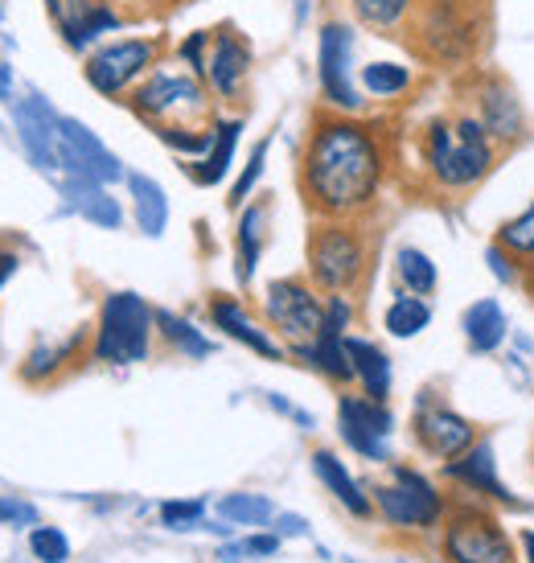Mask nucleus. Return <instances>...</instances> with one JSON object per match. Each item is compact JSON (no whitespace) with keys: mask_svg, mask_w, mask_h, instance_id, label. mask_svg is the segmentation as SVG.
Returning <instances> with one entry per match:
<instances>
[{"mask_svg":"<svg viewBox=\"0 0 534 563\" xmlns=\"http://www.w3.org/2000/svg\"><path fill=\"white\" fill-rule=\"evenodd\" d=\"M486 264L493 272V280L502 284V288H522V276H526V260H519L510 247H502L498 239L486 247Z\"/></svg>","mask_w":534,"mask_h":563,"instance_id":"obj_41","label":"nucleus"},{"mask_svg":"<svg viewBox=\"0 0 534 563\" xmlns=\"http://www.w3.org/2000/svg\"><path fill=\"white\" fill-rule=\"evenodd\" d=\"M519 543H522V560L534 563V531H519Z\"/></svg>","mask_w":534,"mask_h":563,"instance_id":"obj_47","label":"nucleus"},{"mask_svg":"<svg viewBox=\"0 0 534 563\" xmlns=\"http://www.w3.org/2000/svg\"><path fill=\"white\" fill-rule=\"evenodd\" d=\"M267 214H271V206L267 198H255L238 210V227H235V276L238 284L247 288L255 280V267H259V255H264V243H267Z\"/></svg>","mask_w":534,"mask_h":563,"instance_id":"obj_26","label":"nucleus"},{"mask_svg":"<svg viewBox=\"0 0 534 563\" xmlns=\"http://www.w3.org/2000/svg\"><path fill=\"white\" fill-rule=\"evenodd\" d=\"M157 338L169 345L174 354H181V358L202 362V358L214 354V342H210V338H205L202 329L193 325L189 317L174 313V309H157Z\"/></svg>","mask_w":534,"mask_h":563,"instance_id":"obj_30","label":"nucleus"},{"mask_svg":"<svg viewBox=\"0 0 534 563\" xmlns=\"http://www.w3.org/2000/svg\"><path fill=\"white\" fill-rule=\"evenodd\" d=\"M214 515L231 527H267L276 518V501L264 494H226V498H219Z\"/></svg>","mask_w":534,"mask_h":563,"instance_id":"obj_34","label":"nucleus"},{"mask_svg":"<svg viewBox=\"0 0 534 563\" xmlns=\"http://www.w3.org/2000/svg\"><path fill=\"white\" fill-rule=\"evenodd\" d=\"M346 350H349V362H354V383L361 387V395H370L378 404H387L391 399V387H394V375H391V354L382 350L378 342L370 338H346Z\"/></svg>","mask_w":534,"mask_h":563,"instance_id":"obj_27","label":"nucleus"},{"mask_svg":"<svg viewBox=\"0 0 534 563\" xmlns=\"http://www.w3.org/2000/svg\"><path fill=\"white\" fill-rule=\"evenodd\" d=\"M391 177V148L375 124L342 111L313 115L300 153V198L313 219H366Z\"/></svg>","mask_w":534,"mask_h":563,"instance_id":"obj_1","label":"nucleus"},{"mask_svg":"<svg viewBox=\"0 0 534 563\" xmlns=\"http://www.w3.org/2000/svg\"><path fill=\"white\" fill-rule=\"evenodd\" d=\"M337 432L349 453H358L370 465H391V432L394 411L370 395H342L337 399Z\"/></svg>","mask_w":534,"mask_h":563,"instance_id":"obj_13","label":"nucleus"},{"mask_svg":"<svg viewBox=\"0 0 534 563\" xmlns=\"http://www.w3.org/2000/svg\"><path fill=\"white\" fill-rule=\"evenodd\" d=\"M210 37L214 33L210 30H193V33H186L181 42H177V63L181 66H189L198 79H205V58H210Z\"/></svg>","mask_w":534,"mask_h":563,"instance_id":"obj_42","label":"nucleus"},{"mask_svg":"<svg viewBox=\"0 0 534 563\" xmlns=\"http://www.w3.org/2000/svg\"><path fill=\"white\" fill-rule=\"evenodd\" d=\"M309 280L325 297H354L375 264V235L361 219H313L309 231Z\"/></svg>","mask_w":534,"mask_h":563,"instance_id":"obj_3","label":"nucleus"},{"mask_svg":"<svg viewBox=\"0 0 534 563\" xmlns=\"http://www.w3.org/2000/svg\"><path fill=\"white\" fill-rule=\"evenodd\" d=\"M264 321L288 350L313 342L325 321V292L309 276H280L264 288Z\"/></svg>","mask_w":534,"mask_h":563,"instance_id":"obj_10","label":"nucleus"},{"mask_svg":"<svg viewBox=\"0 0 534 563\" xmlns=\"http://www.w3.org/2000/svg\"><path fill=\"white\" fill-rule=\"evenodd\" d=\"M316 82L330 111L358 115L366 108V91L354 82V25L325 21L316 33Z\"/></svg>","mask_w":534,"mask_h":563,"instance_id":"obj_11","label":"nucleus"},{"mask_svg":"<svg viewBox=\"0 0 534 563\" xmlns=\"http://www.w3.org/2000/svg\"><path fill=\"white\" fill-rule=\"evenodd\" d=\"M486 0H420L411 13V46L432 66H460L469 63L477 46L486 42L481 25Z\"/></svg>","mask_w":534,"mask_h":563,"instance_id":"obj_4","label":"nucleus"},{"mask_svg":"<svg viewBox=\"0 0 534 563\" xmlns=\"http://www.w3.org/2000/svg\"><path fill=\"white\" fill-rule=\"evenodd\" d=\"M420 157H424L427 181L441 194H469L498 169L502 148L486 132V124L460 111V115H441L420 132Z\"/></svg>","mask_w":534,"mask_h":563,"instance_id":"obj_2","label":"nucleus"},{"mask_svg":"<svg viewBox=\"0 0 534 563\" xmlns=\"http://www.w3.org/2000/svg\"><path fill=\"white\" fill-rule=\"evenodd\" d=\"M522 292L534 300V255L526 260V276H522Z\"/></svg>","mask_w":534,"mask_h":563,"instance_id":"obj_48","label":"nucleus"},{"mask_svg":"<svg viewBox=\"0 0 534 563\" xmlns=\"http://www.w3.org/2000/svg\"><path fill=\"white\" fill-rule=\"evenodd\" d=\"M160 63V37H120L87 54L82 79L103 99H127Z\"/></svg>","mask_w":534,"mask_h":563,"instance_id":"obj_9","label":"nucleus"},{"mask_svg":"<svg viewBox=\"0 0 534 563\" xmlns=\"http://www.w3.org/2000/svg\"><path fill=\"white\" fill-rule=\"evenodd\" d=\"M358 87L370 99H399L415 87V70L403 63H366L358 70Z\"/></svg>","mask_w":534,"mask_h":563,"instance_id":"obj_32","label":"nucleus"},{"mask_svg":"<svg viewBox=\"0 0 534 563\" xmlns=\"http://www.w3.org/2000/svg\"><path fill=\"white\" fill-rule=\"evenodd\" d=\"M214 141H210V153L198 161H189L186 173L193 186L202 189H214L222 186L226 177H231V169H235V153H238V141H243V128H247V120L243 115H214Z\"/></svg>","mask_w":534,"mask_h":563,"instance_id":"obj_21","label":"nucleus"},{"mask_svg":"<svg viewBox=\"0 0 534 563\" xmlns=\"http://www.w3.org/2000/svg\"><path fill=\"white\" fill-rule=\"evenodd\" d=\"M427 325H432V305H427V297H415L408 288H399L391 297V305L382 309V329H387L391 338H399V342L420 338Z\"/></svg>","mask_w":534,"mask_h":563,"instance_id":"obj_29","label":"nucleus"},{"mask_svg":"<svg viewBox=\"0 0 534 563\" xmlns=\"http://www.w3.org/2000/svg\"><path fill=\"white\" fill-rule=\"evenodd\" d=\"M46 13L58 37H63V46L75 49V54H87L108 33L124 30V16L103 0H46Z\"/></svg>","mask_w":534,"mask_h":563,"instance_id":"obj_19","label":"nucleus"},{"mask_svg":"<svg viewBox=\"0 0 534 563\" xmlns=\"http://www.w3.org/2000/svg\"><path fill=\"white\" fill-rule=\"evenodd\" d=\"M370 498H375V515L391 531L408 534L441 531L444 518H448V506H453L448 494L427 473H420L415 465H399V461H391V482L375 485Z\"/></svg>","mask_w":534,"mask_h":563,"instance_id":"obj_8","label":"nucleus"},{"mask_svg":"<svg viewBox=\"0 0 534 563\" xmlns=\"http://www.w3.org/2000/svg\"><path fill=\"white\" fill-rule=\"evenodd\" d=\"M153 333H157V309L141 292H127V288L108 292L91 329V362H103V366L148 362Z\"/></svg>","mask_w":534,"mask_h":563,"instance_id":"obj_5","label":"nucleus"},{"mask_svg":"<svg viewBox=\"0 0 534 563\" xmlns=\"http://www.w3.org/2000/svg\"><path fill=\"white\" fill-rule=\"evenodd\" d=\"M210 33L214 37H210V58H205V87L219 103H238L252 79L255 49L235 25H219Z\"/></svg>","mask_w":534,"mask_h":563,"instance_id":"obj_16","label":"nucleus"},{"mask_svg":"<svg viewBox=\"0 0 534 563\" xmlns=\"http://www.w3.org/2000/svg\"><path fill=\"white\" fill-rule=\"evenodd\" d=\"M16 267H21V255H16L13 247H0V288L13 280Z\"/></svg>","mask_w":534,"mask_h":563,"instance_id":"obj_45","label":"nucleus"},{"mask_svg":"<svg viewBox=\"0 0 534 563\" xmlns=\"http://www.w3.org/2000/svg\"><path fill=\"white\" fill-rule=\"evenodd\" d=\"M87 342H91L87 329L70 333V338H63V342H37L30 354H25V362L16 366V375H21V383H30V387H46V383H54V378L66 375V371L79 362L82 345Z\"/></svg>","mask_w":534,"mask_h":563,"instance_id":"obj_23","label":"nucleus"},{"mask_svg":"<svg viewBox=\"0 0 534 563\" xmlns=\"http://www.w3.org/2000/svg\"><path fill=\"white\" fill-rule=\"evenodd\" d=\"M267 148H271V141H259L252 148V157H247V165H243V173L235 177V186H231V194H226V206L231 210H243V206L252 202L255 186L264 181V169H267Z\"/></svg>","mask_w":534,"mask_h":563,"instance_id":"obj_37","label":"nucleus"},{"mask_svg":"<svg viewBox=\"0 0 534 563\" xmlns=\"http://www.w3.org/2000/svg\"><path fill=\"white\" fill-rule=\"evenodd\" d=\"M124 103L132 108V115L148 128L214 124V99H210V87H205V79H198L193 70H165V66H157L136 91L127 95Z\"/></svg>","mask_w":534,"mask_h":563,"instance_id":"obj_6","label":"nucleus"},{"mask_svg":"<svg viewBox=\"0 0 534 563\" xmlns=\"http://www.w3.org/2000/svg\"><path fill=\"white\" fill-rule=\"evenodd\" d=\"M460 333H465L472 354H481V358L498 354L505 345V338H510V317H505L502 300L493 297L472 300L469 309H465V317H460Z\"/></svg>","mask_w":534,"mask_h":563,"instance_id":"obj_25","label":"nucleus"},{"mask_svg":"<svg viewBox=\"0 0 534 563\" xmlns=\"http://www.w3.org/2000/svg\"><path fill=\"white\" fill-rule=\"evenodd\" d=\"M444 563H519L522 551L486 498H456L441 527Z\"/></svg>","mask_w":534,"mask_h":563,"instance_id":"obj_7","label":"nucleus"},{"mask_svg":"<svg viewBox=\"0 0 534 563\" xmlns=\"http://www.w3.org/2000/svg\"><path fill=\"white\" fill-rule=\"evenodd\" d=\"M441 473H444V482H453L456 489H465L472 498L498 501L505 510H526V501L514 498V494L505 489L502 477H498V449H493L489 437H481L469 453H460L456 461H444Z\"/></svg>","mask_w":534,"mask_h":563,"instance_id":"obj_18","label":"nucleus"},{"mask_svg":"<svg viewBox=\"0 0 534 563\" xmlns=\"http://www.w3.org/2000/svg\"><path fill=\"white\" fill-rule=\"evenodd\" d=\"M205 313H210V325L219 329V333H226L231 342L247 345L252 354H259V358H267V362L283 358V342L264 325V321H259V317H252V309H247L238 297L214 292L210 305H205Z\"/></svg>","mask_w":534,"mask_h":563,"instance_id":"obj_20","label":"nucleus"},{"mask_svg":"<svg viewBox=\"0 0 534 563\" xmlns=\"http://www.w3.org/2000/svg\"><path fill=\"white\" fill-rule=\"evenodd\" d=\"M58 169L66 177H87V181H103V186L127 181L124 161L115 157L108 144L99 141L82 120H75V115L58 120Z\"/></svg>","mask_w":534,"mask_h":563,"instance_id":"obj_15","label":"nucleus"},{"mask_svg":"<svg viewBox=\"0 0 534 563\" xmlns=\"http://www.w3.org/2000/svg\"><path fill=\"white\" fill-rule=\"evenodd\" d=\"M13 108V128H16V141L25 148L33 169L54 173L58 169V111L49 103L42 91H30L9 103Z\"/></svg>","mask_w":534,"mask_h":563,"instance_id":"obj_17","label":"nucleus"},{"mask_svg":"<svg viewBox=\"0 0 534 563\" xmlns=\"http://www.w3.org/2000/svg\"><path fill=\"white\" fill-rule=\"evenodd\" d=\"M394 280H399V288L415 292V297H432L441 288V267H436V260L424 247H411L408 243V247L394 251Z\"/></svg>","mask_w":534,"mask_h":563,"instance_id":"obj_31","label":"nucleus"},{"mask_svg":"<svg viewBox=\"0 0 534 563\" xmlns=\"http://www.w3.org/2000/svg\"><path fill=\"white\" fill-rule=\"evenodd\" d=\"M30 551L37 563H66L70 560V539H66L58 527H46V522H37L30 531Z\"/></svg>","mask_w":534,"mask_h":563,"instance_id":"obj_40","label":"nucleus"},{"mask_svg":"<svg viewBox=\"0 0 534 563\" xmlns=\"http://www.w3.org/2000/svg\"><path fill=\"white\" fill-rule=\"evenodd\" d=\"M309 461H313L316 482L330 489L333 501H337L342 510H349V515L361 518V522H366V518H375V498L366 494V485L349 473V465L342 461V456L330 453V449H313V456H309Z\"/></svg>","mask_w":534,"mask_h":563,"instance_id":"obj_22","label":"nucleus"},{"mask_svg":"<svg viewBox=\"0 0 534 563\" xmlns=\"http://www.w3.org/2000/svg\"><path fill=\"white\" fill-rule=\"evenodd\" d=\"M160 527H169V531H198V527H205V501L202 498L160 501Z\"/></svg>","mask_w":534,"mask_h":563,"instance_id":"obj_39","label":"nucleus"},{"mask_svg":"<svg viewBox=\"0 0 534 563\" xmlns=\"http://www.w3.org/2000/svg\"><path fill=\"white\" fill-rule=\"evenodd\" d=\"M124 186H127V198H132V214H136L141 235H148V239L165 235V227H169V198H165V189H160L157 177H148V173H127Z\"/></svg>","mask_w":534,"mask_h":563,"instance_id":"obj_28","label":"nucleus"},{"mask_svg":"<svg viewBox=\"0 0 534 563\" xmlns=\"http://www.w3.org/2000/svg\"><path fill=\"white\" fill-rule=\"evenodd\" d=\"M469 111L486 124V132L498 141V148H514L526 141V108H522L514 82H505L493 70L472 75L469 82Z\"/></svg>","mask_w":534,"mask_h":563,"instance_id":"obj_14","label":"nucleus"},{"mask_svg":"<svg viewBox=\"0 0 534 563\" xmlns=\"http://www.w3.org/2000/svg\"><path fill=\"white\" fill-rule=\"evenodd\" d=\"M63 198L79 219H87L99 231H120L124 227V206H120V198H111V186H103V181L63 177Z\"/></svg>","mask_w":534,"mask_h":563,"instance_id":"obj_24","label":"nucleus"},{"mask_svg":"<svg viewBox=\"0 0 534 563\" xmlns=\"http://www.w3.org/2000/svg\"><path fill=\"white\" fill-rule=\"evenodd\" d=\"M349 9L358 16V25L378 33H394L411 21V13L420 9V0H349Z\"/></svg>","mask_w":534,"mask_h":563,"instance_id":"obj_33","label":"nucleus"},{"mask_svg":"<svg viewBox=\"0 0 534 563\" xmlns=\"http://www.w3.org/2000/svg\"><path fill=\"white\" fill-rule=\"evenodd\" d=\"M493 239H498L502 247L514 251L519 260H531V255H534V198L522 206L514 219H505L502 227H498V235H493Z\"/></svg>","mask_w":534,"mask_h":563,"instance_id":"obj_36","label":"nucleus"},{"mask_svg":"<svg viewBox=\"0 0 534 563\" xmlns=\"http://www.w3.org/2000/svg\"><path fill=\"white\" fill-rule=\"evenodd\" d=\"M271 531L280 534V539H304V534H309V522H304L300 515H283V510H276Z\"/></svg>","mask_w":534,"mask_h":563,"instance_id":"obj_44","label":"nucleus"},{"mask_svg":"<svg viewBox=\"0 0 534 563\" xmlns=\"http://www.w3.org/2000/svg\"><path fill=\"white\" fill-rule=\"evenodd\" d=\"M16 99V79H13V66L0 58V103H13Z\"/></svg>","mask_w":534,"mask_h":563,"instance_id":"obj_46","label":"nucleus"},{"mask_svg":"<svg viewBox=\"0 0 534 563\" xmlns=\"http://www.w3.org/2000/svg\"><path fill=\"white\" fill-rule=\"evenodd\" d=\"M42 515H37V506L25 498H0V527H37Z\"/></svg>","mask_w":534,"mask_h":563,"instance_id":"obj_43","label":"nucleus"},{"mask_svg":"<svg viewBox=\"0 0 534 563\" xmlns=\"http://www.w3.org/2000/svg\"><path fill=\"white\" fill-rule=\"evenodd\" d=\"M411 440H415L420 453L444 465V461H456L460 453H469L472 444L481 440V432H477V423L469 416H460L436 391H420L415 407H411Z\"/></svg>","mask_w":534,"mask_h":563,"instance_id":"obj_12","label":"nucleus"},{"mask_svg":"<svg viewBox=\"0 0 534 563\" xmlns=\"http://www.w3.org/2000/svg\"><path fill=\"white\" fill-rule=\"evenodd\" d=\"M280 534L276 531H259V534H247V539H238V543H222L219 548V560L222 563H243V560H271L276 551H280Z\"/></svg>","mask_w":534,"mask_h":563,"instance_id":"obj_38","label":"nucleus"},{"mask_svg":"<svg viewBox=\"0 0 534 563\" xmlns=\"http://www.w3.org/2000/svg\"><path fill=\"white\" fill-rule=\"evenodd\" d=\"M157 132V141L169 148V153H177V157L186 161H198L210 153V141H214V128H193V124H169V128H153Z\"/></svg>","mask_w":534,"mask_h":563,"instance_id":"obj_35","label":"nucleus"}]
</instances>
